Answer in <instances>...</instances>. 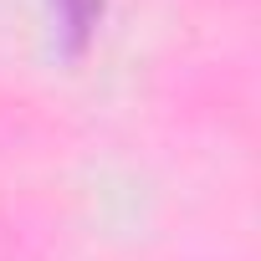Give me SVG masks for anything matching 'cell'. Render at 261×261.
<instances>
[{
    "label": "cell",
    "instance_id": "obj_1",
    "mask_svg": "<svg viewBox=\"0 0 261 261\" xmlns=\"http://www.w3.org/2000/svg\"><path fill=\"white\" fill-rule=\"evenodd\" d=\"M51 11H57V21H62L67 51H82L87 36H92V26L102 21V0H51Z\"/></svg>",
    "mask_w": 261,
    "mask_h": 261
}]
</instances>
